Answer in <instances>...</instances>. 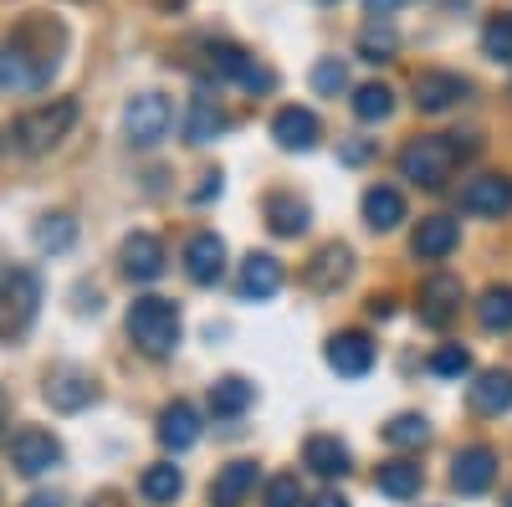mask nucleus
<instances>
[{
  "mask_svg": "<svg viewBox=\"0 0 512 507\" xmlns=\"http://www.w3.org/2000/svg\"><path fill=\"white\" fill-rule=\"evenodd\" d=\"M154 6H159V11H180V6H185V0H154Z\"/></svg>",
  "mask_w": 512,
  "mask_h": 507,
  "instance_id": "49530a36",
  "label": "nucleus"
},
{
  "mask_svg": "<svg viewBox=\"0 0 512 507\" xmlns=\"http://www.w3.org/2000/svg\"><path fill=\"white\" fill-rule=\"evenodd\" d=\"M349 272H354V251L344 241H328V246L313 251V262L303 267V282L313 292H338V287L349 282Z\"/></svg>",
  "mask_w": 512,
  "mask_h": 507,
  "instance_id": "4468645a",
  "label": "nucleus"
},
{
  "mask_svg": "<svg viewBox=\"0 0 512 507\" xmlns=\"http://www.w3.org/2000/svg\"><path fill=\"white\" fill-rule=\"evenodd\" d=\"M236 287H241V298H246V303H267V298H277V292H282V262L267 257V251H251V257L241 262Z\"/></svg>",
  "mask_w": 512,
  "mask_h": 507,
  "instance_id": "f3484780",
  "label": "nucleus"
},
{
  "mask_svg": "<svg viewBox=\"0 0 512 507\" xmlns=\"http://www.w3.org/2000/svg\"><path fill=\"white\" fill-rule=\"evenodd\" d=\"M374 487H379L384 497L405 502V497L420 492V467H415V461H405V456H395V461H384V467L374 472Z\"/></svg>",
  "mask_w": 512,
  "mask_h": 507,
  "instance_id": "c85d7f7f",
  "label": "nucleus"
},
{
  "mask_svg": "<svg viewBox=\"0 0 512 507\" xmlns=\"http://www.w3.org/2000/svg\"><path fill=\"white\" fill-rule=\"evenodd\" d=\"M461 313V277L456 272H431L420 287V323L425 328H451Z\"/></svg>",
  "mask_w": 512,
  "mask_h": 507,
  "instance_id": "9d476101",
  "label": "nucleus"
},
{
  "mask_svg": "<svg viewBox=\"0 0 512 507\" xmlns=\"http://www.w3.org/2000/svg\"><path fill=\"white\" fill-rule=\"evenodd\" d=\"M477 154V139H461V134H420L400 149V175L420 190H446L451 169L461 159Z\"/></svg>",
  "mask_w": 512,
  "mask_h": 507,
  "instance_id": "f257e3e1",
  "label": "nucleus"
},
{
  "mask_svg": "<svg viewBox=\"0 0 512 507\" xmlns=\"http://www.w3.org/2000/svg\"><path fill=\"white\" fill-rule=\"evenodd\" d=\"M477 323L487 333H512V287H487L477 298Z\"/></svg>",
  "mask_w": 512,
  "mask_h": 507,
  "instance_id": "7c9ffc66",
  "label": "nucleus"
},
{
  "mask_svg": "<svg viewBox=\"0 0 512 507\" xmlns=\"http://www.w3.org/2000/svg\"><path fill=\"white\" fill-rule=\"evenodd\" d=\"M323 359H328V369H333L338 379H364V374L374 369V338L359 333V328H344V333L328 338Z\"/></svg>",
  "mask_w": 512,
  "mask_h": 507,
  "instance_id": "6e6552de",
  "label": "nucleus"
},
{
  "mask_svg": "<svg viewBox=\"0 0 512 507\" xmlns=\"http://www.w3.org/2000/svg\"><path fill=\"white\" fill-rule=\"evenodd\" d=\"M482 52L492 62H512V16H492L482 26Z\"/></svg>",
  "mask_w": 512,
  "mask_h": 507,
  "instance_id": "c9c22d12",
  "label": "nucleus"
},
{
  "mask_svg": "<svg viewBox=\"0 0 512 507\" xmlns=\"http://www.w3.org/2000/svg\"><path fill=\"white\" fill-rule=\"evenodd\" d=\"M405 221V195L395 185H369L364 190V226L369 231H395Z\"/></svg>",
  "mask_w": 512,
  "mask_h": 507,
  "instance_id": "bb28decb",
  "label": "nucleus"
},
{
  "mask_svg": "<svg viewBox=\"0 0 512 507\" xmlns=\"http://www.w3.org/2000/svg\"><path fill=\"white\" fill-rule=\"evenodd\" d=\"M139 492L164 507V502H175L185 492V472L175 467V461H154V467H144V477H139Z\"/></svg>",
  "mask_w": 512,
  "mask_h": 507,
  "instance_id": "c756f323",
  "label": "nucleus"
},
{
  "mask_svg": "<svg viewBox=\"0 0 512 507\" xmlns=\"http://www.w3.org/2000/svg\"><path fill=\"white\" fill-rule=\"evenodd\" d=\"M128 338L149 354V359H164L180 349V308L169 298H139L128 308Z\"/></svg>",
  "mask_w": 512,
  "mask_h": 507,
  "instance_id": "f03ea898",
  "label": "nucleus"
},
{
  "mask_svg": "<svg viewBox=\"0 0 512 507\" xmlns=\"http://www.w3.org/2000/svg\"><path fill=\"white\" fill-rule=\"evenodd\" d=\"M169 129H175V108H169L164 93H139V98H128L123 108V134L134 149H154L169 139Z\"/></svg>",
  "mask_w": 512,
  "mask_h": 507,
  "instance_id": "423d86ee",
  "label": "nucleus"
},
{
  "mask_svg": "<svg viewBox=\"0 0 512 507\" xmlns=\"http://www.w3.org/2000/svg\"><path fill=\"white\" fill-rule=\"evenodd\" d=\"M456 246H461V226L451 216H425L415 226V241H410V251L420 262H441V257H451Z\"/></svg>",
  "mask_w": 512,
  "mask_h": 507,
  "instance_id": "6ab92c4d",
  "label": "nucleus"
},
{
  "mask_svg": "<svg viewBox=\"0 0 512 507\" xmlns=\"http://www.w3.org/2000/svg\"><path fill=\"white\" fill-rule=\"evenodd\" d=\"M11 467L21 477H41V472L62 467V441L52 431H41V426H21L11 436Z\"/></svg>",
  "mask_w": 512,
  "mask_h": 507,
  "instance_id": "0eeeda50",
  "label": "nucleus"
},
{
  "mask_svg": "<svg viewBox=\"0 0 512 507\" xmlns=\"http://www.w3.org/2000/svg\"><path fill=\"white\" fill-rule=\"evenodd\" d=\"M395 47H400L395 26H379V21L359 36V57H364V62H390V57H395Z\"/></svg>",
  "mask_w": 512,
  "mask_h": 507,
  "instance_id": "f704fd0d",
  "label": "nucleus"
},
{
  "mask_svg": "<svg viewBox=\"0 0 512 507\" xmlns=\"http://www.w3.org/2000/svg\"><path fill=\"white\" fill-rule=\"evenodd\" d=\"M431 374H441V379H461V374H472V354H466L461 344H441V349L431 354Z\"/></svg>",
  "mask_w": 512,
  "mask_h": 507,
  "instance_id": "4c0bfd02",
  "label": "nucleus"
},
{
  "mask_svg": "<svg viewBox=\"0 0 512 507\" xmlns=\"http://www.w3.org/2000/svg\"><path fill=\"white\" fill-rule=\"evenodd\" d=\"M185 272H190V282H200V287H216L221 272H226V241H221L216 231H195V236L185 241Z\"/></svg>",
  "mask_w": 512,
  "mask_h": 507,
  "instance_id": "dca6fc26",
  "label": "nucleus"
},
{
  "mask_svg": "<svg viewBox=\"0 0 512 507\" xmlns=\"http://www.w3.org/2000/svg\"><path fill=\"white\" fill-rule=\"evenodd\" d=\"M31 241H36V251H72L77 221H72V216H41V221L31 226Z\"/></svg>",
  "mask_w": 512,
  "mask_h": 507,
  "instance_id": "2f4dec72",
  "label": "nucleus"
},
{
  "mask_svg": "<svg viewBox=\"0 0 512 507\" xmlns=\"http://www.w3.org/2000/svg\"><path fill=\"white\" fill-rule=\"evenodd\" d=\"M262 502H267V507H303V482H297L292 472H282V477L267 482Z\"/></svg>",
  "mask_w": 512,
  "mask_h": 507,
  "instance_id": "58836bf2",
  "label": "nucleus"
},
{
  "mask_svg": "<svg viewBox=\"0 0 512 507\" xmlns=\"http://www.w3.org/2000/svg\"><path fill=\"white\" fill-rule=\"evenodd\" d=\"M492 482H497V451H492V446H466V451L451 461V487H456L461 497H482Z\"/></svg>",
  "mask_w": 512,
  "mask_h": 507,
  "instance_id": "ddd939ff",
  "label": "nucleus"
},
{
  "mask_svg": "<svg viewBox=\"0 0 512 507\" xmlns=\"http://www.w3.org/2000/svg\"><path fill=\"white\" fill-rule=\"evenodd\" d=\"M251 400H256V385L241 379V374H226V379L210 385V415L216 420H241L251 410Z\"/></svg>",
  "mask_w": 512,
  "mask_h": 507,
  "instance_id": "a878e982",
  "label": "nucleus"
},
{
  "mask_svg": "<svg viewBox=\"0 0 512 507\" xmlns=\"http://www.w3.org/2000/svg\"><path fill=\"white\" fill-rule=\"evenodd\" d=\"M384 441H390V446H400V451H410V446H425V441H431V426H425V415H395L390 420V426H384Z\"/></svg>",
  "mask_w": 512,
  "mask_h": 507,
  "instance_id": "72a5a7b5",
  "label": "nucleus"
},
{
  "mask_svg": "<svg viewBox=\"0 0 512 507\" xmlns=\"http://www.w3.org/2000/svg\"><path fill=\"white\" fill-rule=\"evenodd\" d=\"M466 93H472V82H466L461 72L431 67V72L415 77V108H420V113H446V108L466 103Z\"/></svg>",
  "mask_w": 512,
  "mask_h": 507,
  "instance_id": "9b49d317",
  "label": "nucleus"
},
{
  "mask_svg": "<svg viewBox=\"0 0 512 507\" xmlns=\"http://www.w3.org/2000/svg\"><path fill=\"white\" fill-rule=\"evenodd\" d=\"M210 195H221V169H210V175H200V185H195V195H190V200H200V205H205Z\"/></svg>",
  "mask_w": 512,
  "mask_h": 507,
  "instance_id": "ea45409f",
  "label": "nucleus"
},
{
  "mask_svg": "<svg viewBox=\"0 0 512 507\" xmlns=\"http://www.w3.org/2000/svg\"><path fill=\"white\" fill-rule=\"evenodd\" d=\"M0 436H6V395H0Z\"/></svg>",
  "mask_w": 512,
  "mask_h": 507,
  "instance_id": "de8ad7c7",
  "label": "nucleus"
},
{
  "mask_svg": "<svg viewBox=\"0 0 512 507\" xmlns=\"http://www.w3.org/2000/svg\"><path fill=\"white\" fill-rule=\"evenodd\" d=\"M200 441V415H195V405H185V400H175V405H164L159 410V446L164 451H190Z\"/></svg>",
  "mask_w": 512,
  "mask_h": 507,
  "instance_id": "4be33fe9",
  "label": "nucleus"
},
{
  "mask_svg": "<svg viewBox=\"0 0 512 507\" xmlns=\"http://www.w3.org/2000/svg\"><path fill=\"white\" fill-rule=\"evenodd\" d=\"M400 6H405V0H364V11H369L374 21H384V16H395Z\"/></svg>",
  "mask_w": 512,
  "mask_h": 507,
  "instance_id": "a19ab883",
  "label": "nucleus"
},
{
  "mask_svg": "<svg viewBox=\"0 0 512 507\" xmlns=\"http://www.w3.org/2000/svg\"><path fill=\"white\" fill-rule=\"evenodd\" d=\"M369 313H374V318H390V313H395V298H369Z\"/></svg>",
  "mask_w": 512,
  "mask_h": 507,
  "instance_id": "c03bdc74",
  "label": "nucleus"
},
{
  "mask_svg": "<svg viewBox=\"0 0 512 507\" xmlns=\"http://www.w3.org/2000/svg\"><path fill=\"white\" fill-rule=\"evenodd\" d=\"M41 395H47L52 410L72 415V410H88L98 400V385H93V374H82V369H62V374L47 379V390H41Z\"/></svg>",
  "mask_w": 512,
  "mask_h": 507,
  "instance_id": "a211bd4d",
  "label": "nucleus"
},
{
  "mask_svg": "<svg viewBox=\"0 0 512 507\" xmlns=\"http://www.w3.org/2000/svg\"><path fill=\"white\" fill-rule=\"evenodd\" d=\"M502 507H512V487H507V497H502Z\"/></svg>",
  "mask_w": 512,
  "mask_h": 507,
  "instance_id": "09e8293b",
  "label": "nucleus"
},
{
  "mask_svg": "<svg viewBox=\"0 0 512 507\" xmlns=\"http://www.w3.org/2000/svg\"><path fill=\"white\" fill-rule=\"evenodd\" d=\"M26 507H67L57 492H36V497H26Z\"/></svg>",
  "mask_w": 512,
  "mask_h": 507,
  "instance_id": "37998d69",
  "label": "nucleus"
},
{
  "mask_svg": "<svg viewBox=\"0 0 512 507\" xmlns=\"http://www.w3.org/2000/svg\"><path fill=\"white\" fill-rule=\"evenodd\" d=\"M72 123H77V103L72 98H57V103H41V108L21 113L11 139H16L21 154H47V149H57L72 134Z\"/></svg>",
  "mask_w": 512,
  "mask_h": 507,
  "instance_id": "20e7f679",
  "label": "nucleus"
},
{
  "mask_svg": "<svg viewBox=\"0 0 512 507\" xmlns=\"http://www.w3.org/2000/svg\"><path fill=\"white\" fill-rule=\"evenodd\" d=\"M364 159H369V144H349L344 149V164H364Z\"/></svg>",
  "mask_w": 512,
  "mask_h": 507,
  "instance_id": "a18cd8bd",
  "label": "nucleus"
},
{
  "mask_svg": "<svg viewBox=\"0 0 512 507\" xmlns=\"http://www.w3.org/2000/svg\"><path fill=\"white\" fill-rule=\"evenodd\" d=\"M226 129H231V118H226V108L216 98H210V93L190 98V108H185V139L190 144H216Z\"/></svg>",
  "mask_w": 512,
  "mask_h": 507,
  "instance_id": "5701e85b",
  "label": "nucleus"
},
{
  "mask_svg": "<svg viewBox=\"0 0 512 507\" xmlns=\"http://www.w3.org/2000/svg\"><path fill=\"white\" fill-rule=\"evenodd\" d=\"M354 113H359V123H384L395 113V93L384 88V82H364L354 93Z\"/></svg>",
  "mask_w": 512,
  "mask_h": 507,
  "instance_id": "473e14b6",
  "label": "nucleus"
},
{
  "mask_svg": "<svg viewBox=\"0 0 512 507\" xmlns=\"http://www.w3.org/2000/svg\"><path fill=\"white\" fill-rule=\"evenodd\" d=\"M118 262H123V272H128V282H154V277H164V241L154 236V231H134V236H123V246H118Z\"/></svg>",
  "mask_w": 512,
  "mask_h": 507,
  "instance_id": "f8f14e48",
  "label": "nucleus"
},
{
  "mask_svg": "<svg viewBox=\"0 0 512 507\" xmlns=\"http://www.w3.org/2000/svg\"><path fill=\"white\" fill-rule=\"evenodd\" d=\"M461 210H466V216H492V221H502L507 210H512V180H507V175H477V180H466Z\"/></svg>",
  "mask_w": 512,
  "mask_h": 507,
  "instance_id": "2eb2a0df",
  "label": "nucleus"
},
{
  "mask_svg": "<svg viewBox=\"0 0 512 507\" xmlns=\"http://www.w3.org/2000/svg\"><path fill=\"white\" fill-rule=\"evenodd\" d=\"M308 205L297 200V195H287V190H277V195H267V226L277 231V236H303L308 231Z\"/></svg>",
  "mask_w": 512,
  "mask_h": 507,
  "instance_id": "cd10ccee",
  "label": "nucleus"
},
{
  "mask_svg": "<svg viewBox=\"0 0 512 507\" xmlns=\"http://www.w3.org/2000/svg\"><path fill=\"white\" fill-rule=\"evenodd\" d=\"M318 118H313V108H277V118H272V139L282 144V149H297V154H308L313 144H318Z\"/></svg>",
  "mask_w": 512,
  "mask_h": 507,
  "instance_id": "412c9836",
  "label": "nucleus"
},
{
  "mask_svg": "<svg viewBox=\"0 0 512 507\" xmlns=\"http://www.w3.org/2000/svg\"><path fill=\"white\" fill-rule=\"evenodd\" d=\"M308 507H349V497H344V492H318Z\"/></svg>",
  "mask_w": 512,
  "mask_h": 507,
  "instance_id": "79ce46f5",
  "label": "nucleus"
},
{
  "mask_svg": "<svg viewBox=\"0 0 512 507\" xmlns=\"http://www.w3.org/2000/svg\"><path fill=\"white\" fill-rule=\"evenodd\" d=\"M466 400H472L477 415H507L512 410V369H482L466 385Z\"/></svg>",
  "mask_w": 512,
  "mask_h": 507,
  "instance_id": "aec40b11",
  "label": "nucleus"
},
{
  "mask_svg": "<svg viewBox=\"0 0 512 507\" xmlns=\"http://www.w3.org/2000/svg\"><path fill=\"white\" fill-rule=\"evenodd\" d=\"M41 308V277L31 267H0V338H21Z\"/></svg>",
  "mask_w": 512,
  "mask_h": 507,
  "instance_id": "39448f33",
  "label": "nucleus"
},
{
  "mask_svg": "<svg viewBox=\"0 0 512 507\" xmlns=\"http://www.w3.org/2000/svg\"><path fill=\"white\" fill-rule=\"evenodd\" d=\"M256 492V461H231L210 482V507H241Z\"/></svg>",
  "mask_w": 512,
  "mask_h": 507,
  "instance_id": "393cba45",
  "label": "nucleus"
},
{
  "mask_svg": "<svg viewBox=\"0 0 512 507\" xmlns=\"http://www.w3.org/2000/svg\"><path fill=\"white\" fill-rule=\"evenodd\" d=\"M205 67L216 72V77L241 82V88H256V93H267V88H272V72H267V67H256L241 47H231V41H205Z\"/></svg>",
  "mask_w": 512,
  "mask_h": 507,
  "instance_id": "1a4fd4ad",
  "label": "nucleus"
},
{
  "mask_svg": "<svg viewBox=\"0 0 512 507\" xmlns=\"http://www.w3.org/2000/svg\"><path fill=\"white\" fill-rule=\"evenodd\" d=\"M303 467L333 482V477H349L354 456H349V446L338 441V436H308V446H303Z\"/></svg>",
  "mask_w": 512,
  "mask_h": 507,
  "instance_id": "b1692460",
  "label": "nucleus"
},
{
  "mask_svg": "<svg viewBox=\"0 0 512 507\" xmlns=\"http://www.w3.org/2000/svg\"><path fill=\"white\" fill-rule=\"evenodd\" d=\"M52 72H57V57L36 52L26 41V31L0 41V93H36V88L52 82Z\"/></svg>",
  "mask_w": 512,
  "mask_h": 507,
  "instance_id": "7ed1b4c3",
  "label": "nucleus"
},
{
  "mask_svg": "<svg viewBox=\"0 0 512 507\" xmlns=\"http://www.w3.org/2000/svg\"><path fill=\"white\" fill-rule=\"evenodd\" d=\"M313 93H323V98L349 93V67L338 62V57H323V62L313 67Z\"/></svg>",
  "mask_w": 512,
  "mask_h": 507,
  "instance_id": "e433bc0d",
  "label": "nucleus"
}]
</instances>
